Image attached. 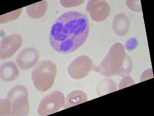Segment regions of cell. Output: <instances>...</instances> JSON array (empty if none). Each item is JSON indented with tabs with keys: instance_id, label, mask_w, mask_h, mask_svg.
I'll return each mask as SVG.
<instances>
[{
	"instance_id": "cell-1",
	"label": "cell",
	"mask_w": 154,
	"mask_h": 116,
	"mask_svg": "<svg viewBox=\"0 0 154 116\" xmlns=\"http://www.w3.org/2000/svg\"><path fill=\"white\" fill-rule=\"evenodd\" d=\"M88 17L75 11L64 13L53 24L49 35L50 45L58 53H72L85 42L89 35Z\"/></svg>"
},
{
	"instance_id": "cell-2",
	"label": "cell",
	"mask_w": 154,
	"mask_h": 116,
	"mask_svg": "<svg viewBox=\"0 0 154 116\" xmlns=\"http://www.w3.org/2000/svg\"><path fill=\"white\" fill-rule=\"evenodd\" d=\"M126 56L124 46L120 43H116L111 47L99 65L94 66V70L105 77L117 75Z\"/></svg>"
},
{
	"instance_id": "cell-3",
	"label": "cell",
	"mask_w": 154,
	"mask_h": 116,
	"mask_svg": "<svg viewBox=\"0 0 154 116\" xmlns=\"http://www.w3.org/2000/svg\"><path fill=\"white\" fill-rule=\"evenodd\" d=\"M57 65L50 60L39 62L33 69L31 79L35 88L41 92H47L52 88L57 77Z\"/></svg>"
},
{
	"instance_id": "cell-4",
	"label": "cell",
	"mask_w": 154,
	"mask_h": 116,
	"mask_svg": "<svg viewBox=\"0 0 154 116\" xmlns=\"http://www.w3.org/2000/svg\"><path fill=\"white\" fill-rule=\"evenodd\" d=\"M6 99L11 104V116H25L29 114V105L28 89L23 85H17L8 92Z\"/></svg>"
},
{
	"instance_id": "cell-5",
	"label": "cell",
	"mask_w": 154,
	"mask_h": 116,
	"mask_svg": "<svg viewBox=\"0 0 154 116\" xmlns=\"http://www.w3.org/2000/svg\"><path fill=\"white\" fill-rule=\"evenodd\" d=\"M65 104L64 93L61 91H54L42 98L38 105V114L41 116H46L55 113L63 108Z\"/></svg>"
},
{
	"instance_id": "cell-6",
	"label": "cell",
	"mask_w": 154,
	"mask_h": 116,
	"mask_svg": "<svg viewBox=\"0 0 154 116\" xmlns=\"http://www.w3.org/2000/svg\"><path fill=\"white\" fill-rule=\"evenodd\" d=\"M92 60L87 56H79L70 63L67 67L69 76L74 79H81L94 70Z\"/></svg>"
},
{
	"instance_id": "cell-7",
	"label": "cell",
	"mask_w": 154,
	"mask_h": 116,
	"mask_svg": "<svg viewBox=\"0 0 154 116\" xmlns=\"http://www.w3.org/2000/svg\"><path fill=\"white\" fill-rule=\"evenodd\" d=\"M23 38L20 34H13L5 36L0 42V59L11 58L21 47Z\"/></svg>"
},
{
	"instance_id": "cell-8",
	"label": "cell",
	"mask_w": 154,
	"mask_h": 116,
	"mask_svg": "<svg viewBox=\"0 0 154 116\" xmlns=\"http://www.w3.org/2000/svg\"><path fill=\"white\" fill-rule=\"evenodd\" d=\"M86 11L94 21L100 22L109 16L111 8L107 2L103 0H91L87 2Z\"/></svg>"
},
{
	"instance_id": "cell-9",
	"label": "cell",
	"mask_w": 154,
	"mask_h": 116,
	"mask_svg": "<svg viewBox=\"0 0 154 116\" xmlns=\"http://www.w3.org/2000/svg\"><path fill=\"white\" fill-rule=\"evenodd\" d=\"M40 59V53L35 47H27L22 50L16 58L18 67L22 70H29L37 64Z\"/></svg>"
},
{
	"instance_id": "cell-10",
	"label": "cell",
	"mask_w": 154,
	"mask_h": 116,
	"mask_svg": "<svg viewBox=\"0 0 154 116\" xmlns=\"http://www.w3.org/2000/svg\"><path fill=\"white\" fill-rule=\"evenodd\" d=\"M130 28V19L127 14L119 13L115 16L112 28L118 36H124L126 35L129 32Z\"/></svg>"
},
{
	"instance_id": "cell-11",
	"label": "cell",
	"mask_w": 154,
	"mask_h": 116,
	"mask_svg": "<svg viewBox=\"0 0 154 116\" xmlns=\"http://www.w3.org/2000/svg\"><path fill=\"white\" fill-rule=\"evenodd\" d=\"M19 71L16 63L12 61L3 63L0 67V77L2 81L11 82L19 76Z\"/></svg>"
},
{
	"instance_id": "cell-12",
	"label": "cell",
	"mask_w": 154,
	"mask_h": 116,
	"mask_svg": "<svg viewBox=\"0 0 154 116\" xmlns=\"http://www.w3.org/2000/svg\"><path fill=\"white\" fill-rule=\"evenodd\" d=\"M88 101V96L86 93L81 90H75L70 92L65 100L64 109L69 108Z\"/></svg>"
},
{
	"instance_id": "cell-13",
	"label": "cell",
	"mask_w": 154,
	"mask_h": 116,
	"mask_svg": "<svg viewBox=\"0 0 154 116\" xmlns=\"http://www.w3.org/2000/svg\"><path fill=\"white\" fill-rule=\"evenodd\" d=\"M48 2L42 1L26 7L28 16L33 19H38L45 16L48 9Z\"/></svg>"
},
{
	"instance_id": "cell-14",
	"label": "cell",
	"mask_w": 154,
	"mask_h": 116,
	"mask_svg": "<svg viewBox=\"0 0 154 116\" xmlns=\"http://www.w3.org/2000/svg\"><path fill=\"white\" fill-rule=\"evenodd\" d=\"M117 85L113 79H106L98 85L96 92L99 96L117 91Z\"/></svg>"
},
{
	"instance_id": "cell-15",
	"label": "cell",
	"mask_w": 154,
	"mask_h": 116,
	"mask_svg": "<svg viewBox=\"0 0 154 116\" xmlns=\"http://www.w3.org/2000/svg\"><path fill=\"white\" fill-rule=\"evenodd\" d=\"M133 66L134 64L131 58L127 55L117 75L119 76H128L132 71Z\"/></svg>"
},
{
	"instance_id": "cell-16",
	"label": "cell",
	"mask_w": 154,
	"mask_h": 116,
	"mask_svg": "<svg viewBox=\"0 0 154 116\" xmlns=\"http://www.w3.org/2000/svg\"><path fill=\"white\" fill-rule=\"evenodd\" d=\"M23 8L19 9L0 16V23H5L16 20L20 15Z\"/></svg>"
},
{
	"instance_id": "cell-17",
	"label": "cell",
	"mask_w": 154,
	"mask_h": 116,
	"mask_svg": "<svg viewBox=\"0 0 154 116\" xmlns=\"http://www.w3.org/2000/svg\"><path fill=\"white\" fill-rule=\"evenodd\" d=\"M11 104L7 99L0 100V116H10Z\"/></svg>"
},
{
	"instance_id": "cell-18",
	"label": "cell",
	"mask_w": 154,
	"mask_h": 116,
	"mask_svg": "<svg viewBox=\"0 0 154 116\" xmlns=\"http://www.w3.org/2000/svg\"><path fill=\"white\" fill-rule=\"evenodd\" d=\"M126 6L131 11L136 12H142V6H141L140 1H132L127 0L125 2Z\"/></svg>"
},
{
	"instance_id": "cell-19",
	"label": "cell",
	"mask_w": 154,
	"mask_h": 116,
	"mask_svg": "<svg viewBox=\"0 0 154 116\" xmlns=\"http://www.w3.org/2000/svg\"><path fill=\"white\" fill-rule=\"evenodd\" d=\"M84 1L82 0H60V5L65 8L75 7L79 6L84 2Z\"/></svg>"
},
{
	"instance_id": "cell-20",
	"label": "cell",
	"mask_w": 154,
	"mask_h": 116,
	"mask_svg": "<svg viewBox=\"0 0 154 116\" xmlns=\"http://www.w3.org/2000/svg\"><path fill=\"white\" fill-rule=\"evenodd\" d=\"M135 84V83L131 76H126L123 78H122L120 82H119V89H122L126 88V87L132 86Z\"/></svg>"
},
{
	"instance_id": "cell-21",
	"label": "cell",
	"mask_w": 154,
	"mask_h": 116,
	"mask_svg": "<svg viewBox=\"0 0 154 116\" xmlns=\"http://www.w3.org/2000/svg\"><path fill=\"white\" fill-rule=\"evenodd\" d=\"M138 45V41L135 38H131L127 41L125 44V48L128 50L131 51L136 48Z\"/></svg>"
},
{
	"instance_id": "cell-22",
	"label": "cell",
	"mask_w": 154,
	"mask_h": 116,
	"mask_svg": "<svg viewBox=\"0 0 154 116\" xmlns=\"http://www.w3.org/2000/svg\"><path fill=\"white\" fill-rule=\"evenodd\" d=\"M153 77V74L152 69H147L142 73L141 79H140V82H143L149 79H152Z\"/></svg>"
}]
</instances>
